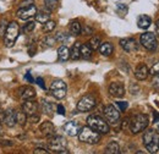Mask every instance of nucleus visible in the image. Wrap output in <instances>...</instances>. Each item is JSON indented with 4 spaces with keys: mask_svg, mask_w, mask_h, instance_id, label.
Segmentation results:
<instances>
[{
    "mask_svg": "<svg viewBox=\"0 0 159 154\" xmlns=\"http://www.w3.org/2000/svg\"><path fill=\"white\" fill-rule=\"evenodd\" d=\"M55 39H57V42H60V43H66L70 40V34L65 33V32H59L55 36Z\"/></svg>",
    "mask_w": 159,
    "mask_h": 154,
    "instance_id": "33",
    "label": "nucleus"
},
{
    "mask_svg": "<svg viewBox=\"0 0 159 154\" xmlns=\"http://www.w3.org/2000/svg\"><path fill=\"white\" fill-rule=\"evenodd\" d=\"M99 52L102 55H104V57H109V55L113 54V52H114V47H113V44L109 43V42L102 43L99 47Z\"/></svg>",
    "mask_w": 159,
    "mask_h": 154,
    "instance_id": "20",
    "label": "nucleus"
},
{
    "mask_svg": "<svg viewBox=\"0 0 159 154\" xmlns=\"http://www.w3.org/2000/svg\"><path fill=\"white\" fill-rule=\"evenodd\" d=\"M100 44H102V42H100V38L99 37H93V38L89 40V47H91V49L92 50H98L100 47Z\"/></svg>",
    "mask_w": 159,
    "mask_h": 154,
    "instance_id": "32",
    "label": "nucleus"
},
{
    "mask_svg": "<svg viewBox=\"0 0 159 154\" xmlns=\"http://www.w3.org/2000/svg\"><path fill=\"white\" fill-rule=\"evenodd\" d=\"M16 120H17V124L25 125L26 120H27V115L23 111H16Z\"/></svg>",
    "mask_w": 159,
    "mask_h": 154,
    "instance_id": "34",
    "label": "nucleus"
},
{
    "mask_svg": "<svg viewBox=\"0 0 159 154\" xmlns=\"http://www.w3.org/2000/svg\"><path fill=\"white\" fill-rule=\"evenodd\" d=\"M2 132H4V131H2V126H1V125H0V136L2 135Z\"/></svg>",
    "mask_w": 159,
    "mask_h": 154,
    "instance_id": "51",
    "label": "nucleus"
},
{
    "mask_svg": "<svg viewBox=\"0 0 159 154\" xmlns=\"http://www.w3.org/2000/svg\"><path fill=\"white\" fill-rule=\"evenodd\" d=\"M87 124L91 129H93L94 131L99 132V134H108L110 131V127L108 125V122L100 117L99 115H91L87 117Z\"/></svg>",
    "mask_w": 159,
    "mask_h": 154,
    "instance_id": "5",
    "label": "nucleus"
},
{
    "mask_svg": "<svg viewBox=\"0 0 159 154\" xmlns=\"http://www.w3.org/2000/svg\"><path fill=\"white\" fill-rule=\"evenodd\" d=\"M48 147L54 153H67V142L62 136H54L49 139Z\"/></svg>",
    "mask_w": 159,
    "mask_h": 154,
    "instance_id": "6",
    "label": "nucleus"
},
{
    "mask_svg": "<svg viewBox=\"0 0 159 154\" xmlns=\"http://www.w3.org/2000/svg\"><path fill=\"white\" fill-rule=\"evenodd\" d=\"M25 79H27L28 82H31V83H33L34 82V79L32 78V76H31V72H27L26 75H25Z\"/></svg>",
    "mask_w": 159,
    "mask_h": 154,
    "instance_id": "47",
    "label": "nucleus"
},
{
    "mask_svg": "<svg viewBox=\"0 0 159 154\" xmlns=\"http://www.w3.org/2000/svg\"><path fill=\"white\" fill-rule=\"evenodd\" d=\"M120 45H121V48H122L125 52H127V53H134V52H136V50L139 49L137 42L132 38L121 39V40H120Z\"/></svg>",
    "mask_w": 159,
    "mask_h": 154,
    "instance_id": "14",
    "label": "nucleus"
},
{
    "mask_svg": "<svg viewBox=\"0 0 159 154\" xmlns=\"http://www.w3.org/2000/svg\"><path fill=\"white\" fill-rule=\"evenodd\" d=\"M36 83L39 86L40 88H43V89H45V83H44V81H43V78L42 77H38L37 79H36Z\"/></svg>",
    "mask_w": 159,
    "mask_h": 154,
    "instance_id": "41",
    "label": "nucleus"
},
{
    "mask_svg": "<svg viewBox=\"0 0 159 154\" xmlns=\"http://www.w3.org/2000/svg\"><path fill=\"white\" fill-rule=\"evenodd\" d=\"M70 58L72 60H79L81 58V43L80 42H76L72 45V48L70 50Z\"/></svg>",
    "mask_w": 159,
    "mask_h": 154,
    "instance_id": "23",
    "label": "nucleus"
},
{
    "mask_svg": "<svg viewBox=\"0 0 159 154\" xmlns=\"http://www.w3.org/2000/svg\"><path fill=\"white\" fill-rule=\"evenodd\" d=\"M7 25H9V23L6 22V20H1V21H0V34H4V33H5Z\"/></svg>",
    "mask_w": 159,
    "mask_h": 154,
    "instance_id": "37",
    "label": "nucleus"
},
{
    "mask_svg": "<svg viewBox=\"0 0 159 154\" xmlns=\"http://www.w3.org/2000/svg\"><path fill=\"white\" fill-rule=\"evenodd\" d=\"M96 105H97V98L93 94H87V96L82 97L79 100L77 110L81 113H87V111L92 110Z\"/></svg>",
    "mask_w": 159,
    "mask_h": 154,
    "instance_id": "7",
    "label": "nucleus"
},
{
    "mask_svg": "<svg viewBox=\"0 0 159 154\" xmlns=\"http://www.w3.org/2000/svg\"><path fill=\"white\" fill-rule=\"evenodd\" d=\"M149 74H152V75H157V74H159V61L158 62H156V64L152 66V69L149 70Z\"/></svg>",
    "mask_w": 159,
    "mask_h": 154,
    "instance_id": "39",
    "label": "nucleus"
},
{
    "mask_svg": "<svg viewBox=\"0 0 159 154\" xmlns=\"http://www.w3.org/2000/svg\"><path fill=\"white\" fill-rule=\"evenodd\" d=\"M42 110L45 114H52L54 111V104L49 100H42Z\"/></svg>",
    "mask_w": 159,
    "mask_h": 154,
    "instance_id": "27",
    "label": "nucleus"
},
{
    "mask_svg": "<svg viewBox=\"0 0 159 154\" xmlns=\"http://www.w3.org/2000/svg\"><path fill=\"white\" fill-rule=\"evenodd\" d=\"M100 134L94 131L93 129H91L89 126H84L82 129H80L79 131V139L83 143L87 144H97L100 141Z\"/></svg>",
    "mask_w": 159,
    "mask_h": 154,
    "instance_id": "2",
    "label": "nucleus"
},
{
    "mask_svg": "<svg viewBox=\"0 0 159 154\" xmlns=\"http://www.w3.org/2000/svg\"><path fill=\"white\" fill-rule=\"evenodd\" d=\"M139 42L149 52H156L158 49V40L156 38L154 33H152V32L142 33L141 34V38H139Z\"/></svg>",
    "mask_w": 159,
    "mask_h": 154,
    "instance_id": "8",
    "label": "nucleus"
},
{
    "mask_svg": "<svg viewBox=\"0 0 159 154\" xmlns=\"http://www.w3.org/2000/svg\"><path fill=\"white\" fill-rule=\"evenodd\" d=\"M50 20V11L49 10H40L36 14V21L39 23H45Z\"/></svg>",
    "mask_w": 159,
    "mask_h": 154,
    "instance_id": "22",
    "label": "nucleus"
},
{
    "mask_svg": "<svg viewBox=\"0 0 159 154\" xmlns=\"http://www.w3.org/2000/svg\"><path fill=\"white\" fill-rule=\"evenodd\" d=\"M55 27H57V22H55V21H52V20H49V21H47L45 23H43V31H44L45 33H49V32L54 31Z\"/></svg>",
    "mask_w": 159,
    "mask_h": 154,
    "instance_id": "30",
    "label": "nucleus"
},
{
    "mask_svg": "<svg viewBox=\"0 0 159 154\" xmlns=\"http://www.w3.org/2000/svg\"><path fill=\"white\" fill-rule=\"evenodd\" d=\"M81 25H80L79 21H72L71 25H70V32L72 36H79L81 34Z\"/></svg>",
    "mask_w": 159,
    "mask_h": 154,
    "instance_id": "28",
    "label": "nucleus"
},
{
    "mask_svg": "<svg viewBox=\"0 0 159 154\" xmlns=\"http://www.w3.org/2000/svg\"><path fill=\"white\" fill-rule=\"evenodd\" d=\"M109 93L115 98H122L125 96V87L121 82H111L109 86Z\"/></svg>",
    "mask_w": 159,
    "mask_h": 154,
    "instance_id": "13",
    "label": "nucleus"
},
{
    "mask_svg": "<svg viewBox=\"0 0 159 154\" xmlns=\"http://www.w3.org/2000/svg\"><path fill=\"white\" fill-rule=\"evenodd\" d=\"M143 144L149 153H157L159 151V134L156 130H147L143 135Z\"/></svg>",
    "mask_w": 159,
    "mask_h": 154,
    "instance_id": "1",
    "label": "nucleus"
},
{
    "mask_svg": "<svg viewBox=\"0 0 159 154\" xmlns=\"http://www.w3.org/2000/svg\"><path fill=\"white\" fill-rule=\"evenodd\" d=\"M2 121L5 122V125H6L7 127H14V126L17 124V120H16V110H12V109L7 110V111L5 113V116H4V120H2Z\"/></svg>",
    "mask_w": 159,
    "mask_h": 154,
    "instance_id": "16",
    "label": "nucleus"
},
{
    "mask_svg": "<svg viewBox=\"0 0 159 154\" xmlns=\"http://www.w3.org/2000/svg\"><path fill=\"white\" fill-rule=\"evenodd\" d=\"M4 116H5V111L0 109V121H2V120H4Z\"/></svg>",
    "mask_w": 159,
    "mask_h": 154,
    "instance_id": "48",
    "label": "nucleus"
},
{
    "mask_svg": "<svg viewBox=\"0 0 159 154\" xmlns=\"http://www.w3.org/2000/svg\"><path fill=\"white\" fill-rule=\"evenodd\" d=\"M39 130L42 135H44L45 137H52L55 134V127L50 121H44L39 126Z\"/></svg>",
    "mask_w": 159,
    "mask_h": 154,
    "instance_id": "17",
    "label": "nucleus"
},
{
    "mask_svg": "<svg viewBox=\"0 0 159 154\" xmlns=\"http://www.w3.org/2000/svg\"><path fill=\"white\" fill-rule=\"evenodd\" d=\"M158 121H159V114L156 113V114H154V122H158Z\"/></svg>",
    "mask_w": 159,
    "mask_h": 154,
    "instance_id": "50",
    "label": "nucleus"
},
{
    "mask_svg": "<svg viewBox=\"0 0 159 154\" xmlns=\"http://www.w3.org/2000/svg\"><path fill=\"white\" fill-rule=\"evenodd\" d=\"M154 78H153V86L156 87V88H159V74L157 75H154Z\"/></svg>",
    "mask_w": 159,
    "mask_h": 154,
    "instance_id": "43",
    "label": "nucleus"
},
{
    "mask_svg": "<svg viewBox=\"0 0 159 154\" xmlns=\"http://www.w3.org/2000/svg\"><path fill=\"white\" fill-rule=\"evenodd\" d=\"M20 36V27L16 22H10L4 33V43L7 48H11Z\"/></svg>",
    "mask_w": 159,
    "mask_h": 154,
    "instance_id": "3",
    "label": "nucleus"
},
{
    "mask_svg": "<svg viewBox=\"0 0 159 154\" xmlns=\"http://www.w3.org/2000/svg\"><path fill=\"white\" fill-rule=\"evenodd\" d=\"M104 116L109 124L115 125L120 120V110H118L114 105H107L104 108Z\"/></svg>",
    "mask_w": 159,
    "mask_h": 154,
    "instance_id": "10",
    "label": "nucleus"
},
{
    "mask_svg": "<svg viewBox=\"0 0 159 154\" xmlns=\"http://www.w3.org/2000/svg\"><path fill=\"white\" fill-rule=\"evenodd\" d=\"M107 154H119L121 151H120L119 144L116 142H109L105 147V151H104Z\"/></svg>",
    "mask_w": 159,
    "mask_h": 154,
    "instance_id": "25",
    "label": "nucleus"
},
{
    "mask_svg": "<svg viewBox=\"0 0 159 154\" xmlns=\"http://www.w3.org/2000/svg\"><path fill=\"white\" fill-rule=\"evenodd\" d=\"M58 58H59L60 61H66L70 59V49L65 45L60 47L58 49Z\"/></svg>",
    "mask_w": 159,
    "mask_h": 154,
    "instance_id": "24",
    "label": "nucleus"
},
{
    "mask_svg": "<svg viewBox=\"0 0 159 154\" xmlns=\"http://www.w3.org/2000/svg\"><path fill=\"white\" fill-rule=\"evenodd\" d=\"M33 4H34V0H23V1H21L20 6L21 7H27V6H31Z\"/></svg>",
    "mask_w": 159,
    "mask_h": 154,
    "instance_id": "40",
    "label": "nucleus"
},
{
    "mask_svg": "<svg viewBox=\"0 0 159 154\" xmlns=\"http://www.w3.org/2000/svg\"><path fill=\"white\" fill-rule=\"evenodd\" d=\"M30 120H31V122H32V124H36V122H38V121H39V116L36 115V114H34V115H31L30 116Z\"/></svg>",
    "mask_w": 159,
    "mask_h": 154,
    "instance_id": "45",
    "label": "nucleus"
},
{
    "mask_svg": "<svg viewBox=\"0 0 159 154\" xmlns=\"http://www.w3.org/2000/svg\"><path fill=\"white\" fill-rule=\"evenodd\" d=\"M36 28V23L33 22V21H28L27 23H25V26H23V32L25 33H30V32H32L33 29Z\"/></svg>",
    "mask_w": 159,
    "mask_h": 154,
    "instance_id": "35",
    "label": "nucleus"
},
{
    "mask_svg": "<svg viewBox=\"0 0 159 154\" xmlns=\"http://www.w3.org/2000/svg\"><path fill=\"white\" fill-rule=\"evenodd\" d=\"M36 14H37V7L34 5H31L27 7H20L17 10V17L20 20H28L36 16Z\"/></svg>",
    "mask_w": 159,
    "mask_h": 154,
    "instance_id": "12",
    "label": "nucleus"
},
{
    "mask_svg": "<svg viewBox=\"0 0 159 154\" xmlns=\"http://www.w3.org/2000/svg\"><path fill=\"white\" fill-rule=\"evenodd\" d=\"M34 153L36 154H48V151H45L44 148H36L34 149Z\"/></svg>",
    "mask_w": 159,
    "mask_h": 154,
    "instance_id": "46",
    "label": "nucleus"
},
{
    "mask_svg": "<svg viewBox=\"0 0 159 154\" xmlns=\"http://www.w3.org/2000/svg\"><path fill=\"white\" fill-rule=\"evenodd\" d=\"M64 131L69 136H71V137L77 136L80 131L79 122H76V121H69V122H66V124L64 125Z\"/></svg>",
    "mask_w": 159,
    "mask_h": 154,
    "instance_id": "15",
    "label": "nucleus"
},
{
    "mask_svg": "<svg viewBox=\"0 0 159 154\" xmlns=\"http://www.w3.org/2000/svg\"><path fill=\"white\" fill-rule=\"evenodd\" d=\"M28 53H30V55L31 57H33L34 54H36V45H30V48H28Z\"/></svg>",
    "mask_w": 159,
    "mask_h": 154,
    "instance_id": "44",
    "label": "nucleus"
},
{
    "mask_svg": "<svg viewBox=\"0 0 159 154\" xmlns=\"http://www.w3.org/2000/svg\"><path fill=\"white\" fill-rule=\"evenodd\" d=\"M67 92V86L62 79H55L53 81L52 86H50V93L53 94L54 98L57 99H62L66 96Z\"/></svg>",
    "mask_w": 159,
    "mask_h": 154,
    "instance_id": "9",
    "label": "nucleus"
},
{
    "mask_svg": "<svg viewBox=\"0 0 159 154\" xmlns=\"http://www.w3.org/2000/svg\"><path fill=\"white\" fill-rule=\"evenodd\" d=\"M94 33V31H93V28L91 27V26H83V27H81V34H84V36H92Z\"/></svg>",
    "mask_w": 159,
    "mask_h": 154,
    "instance_id": "36",
    "label": "nucleus"
},
{
    "mask_svg": "<svg viewBox=\"0 0 159 154\" xmlns=\"http://www.w3.org/2000/svg\"><path fill=\"white\" fill-rule=\"evenodd\" d=\"M156 33L159 36V20L156 22Z\"/></svg>",
    "mask_w": 159,
    "mask_h": 154,
    "instance_id": "49",
    "label": "nucleus"
},
{
    "mask_svg": "<svg viewBox=\"0 0 159 154\" xmlns=\"http://www.w3.org/2000/svg\"><path fill=\"white\" fill-rule=\"evenodd\" d=\"M44 5H45L47 10L54 11V10H57L58 6H59V0H44Z\"/></svg>",
    "mask_w": 159,
    "mask_h": 154,
    "instance_id": "29",
    "label": "nucleus"
},
{
    "mask_svg": "<svg viewBox=\"0 0 159 154\" xmlns=\"http://www.w3.org/2000/svg\"><path fill=\"white\" fill-rule=\"evenodd\" d=\"M55 42H57L55 37H45L42 40V45H43V48H50L55 44Z\"/></svg>",
    "mask_w": 159,
    "mask_h": 154,
    "instance_id": "31",
    "label": "nucleus"
},
{
    "mask_svg": "<svg viewBox=\"0 0 159 154\" xmlns=\"http://www.w3.org/2000/svg\"><path fill=\"white\" fill-rule=\"evenodd\" d=\"M116 105L119 106L120 111H125V110L127 109V106H129L127 102H118V103H116Z\"/></svg>",
    "mask_w": 159,
    "mask_h": 154,
    "instance_id": "38",
    "label": "nucleus"
},
{
    "mask_svg": "<svg viewBox=\"0 0 159 154\" xmlns=\"http://www.w3.org/2000/svg\"><path fill=\"white\" fill-rule=\"evenodd\" d=\"M21 108H22V111L27 116L34 115L38 111V103L34 102V100H32V99H27L26 102L22 103V106Z\"/></svg>",
    "mask_w": 159,
    "mask_h": 154,
    "instance_id": "11",
    "label": "nucleus"
},
{
    "mask_svg": "<svg viewBox=\"0 0 159 154\" xmlns=\"http://www.w3.org/2000/svg\"><path fill=\"white\" fill-rule=\"evenodd\" d=\"M57 111H58V114H60V115H65V108L61 104H59L57 106Z\"/></svg>",
    "mask_w": 159,
    "mask_h": 154,
    "instance_id": "42",
    "label": "nucleus"
},
{
    "mask_svg": "<svg viewBox=\"0 0 159 154\" xmlns=\"http://www.w3.org/2000/svg\"><path fill=\"white\" fill-rule=\"evenodd\" d=\"M148 75H149V69L144 64H139L135 70V77L139 81H144L148 77Z\"/></svg>",
    "mask_w": 159,
    "mask_h": 154,
    "instance_id": "18",
    "label": "nucleus"
},
{
    "mask_svg": "<svg viewBox=\"0 0 159 154\" xmlns=\"http://www.w3.org/2000/svg\"><path fill=\"white\" fill-rule=\"evenodd\" d=\"M148 124H149L148 116L144 115V114H137V115H135L130 120V122H129L130 130H131V132L135 134V135L142 132V131H144V130L147 129Z\"/></svg>",
    "mask_w": 159,
    "mask_h": 154,
    "instance_id": "4",
    "label": "nucleus"
},
{
    "mask_svg": "<svg viewBox=\"0 0 159 154\" xmlns=\"http://www.w3.org/2000/svg\"><path fill=\"white\" fill-rule=\"evenodd\" d=\"M151 23H152V20L147 15H141L137 20V26L141 29H147L151 26Z\"/></svg>",
    "mask_w": 159,
    "mask_h": 154,
    "instance_id": "21",
    "label": "nucleus"
},
{
    "mask_svg": "<svg viewBox=\"0 0 159 154\" xmlns=\"http://www.w3.org/2000/svg\"><path fill=\"white\" fill-rule=\"evenodd\" d=\"M19 96H20L21 99L23 100H27V99H33L36 97V91L32 88V87H21L19 89Z\"/></svg>",
    "mask_w": 159,
    "mask_h": 154,
    "instance_id": "19",
    "label": "nucleus"
},
{
    "mask_svg": "<svg viewBox=\"0 0 159 154\" xmlns=\"http://www.w3.org/2000/svg\"><path fill=\"white\" fill-rule=\"evenodd\" d=\"M92 49H91V47L88 45V44H81V58L83 59H91L92 57Z\"/></svg>",
    "mask_w": 159,
    "mask_h": 154,
    "instance_id": "26",
    "label": "nucleus"
}]
</instances>
